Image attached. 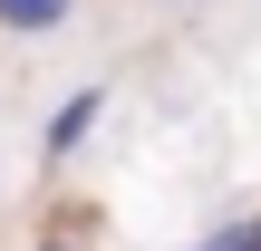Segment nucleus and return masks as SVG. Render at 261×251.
<instances>
[{
    "label": "nucleus",
    "mask_w": 261,
    "mask_h": 251,
    "mask_svg": "<svg viewBox=\"0 0 261 251\" xmlns=\"http://www.w3.org/2000/svg\"><path fill=\"white\" fill-rule=\"evenodd\" d=\"M97 116H107V87H77V97H58V106H48V126H39V155H48V164H68V155L87 145V126H97Z\"/></svg>",
    "instance_id": "obj_1"
},
{
    "label": "nucleus",
    "mask_w": 261,
    "mask_h": 251,
    "mask_svg": "<svg viewBox=\"0 0 261 251\" xmlns=\"http://www.w3.org/2000/svg\"><path fill=\"white\" fill-rule=\"evenodd\" d=\"M77 19V0H0V29L10 39H48V29H68Z\"/></svg>",
    "instance_id": "obj_2"
},
{
    "label": "nucleus",
    "mask_w": 261,
    "mask_h": 251,
    "mask_svg": "<svg viewBox=\"0 0 261 251\" xmlns=\"http://www.w3.org/2000/svg\"><path fill=\"white\" fill-rule=\"evenodd\" d=\"M194 251H261V213H232V222H213Z\"/></svg>",
    "instance_id": "obj_3"
}]
</instances>
